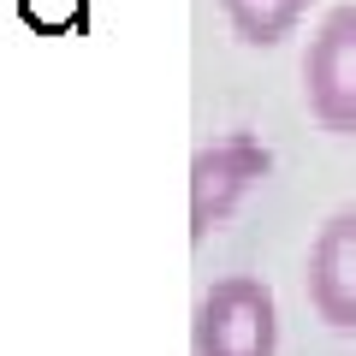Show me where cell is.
<instances>
[{"label": "cell", "instance_id": "obj_6", "mask_svg": "<svg viewBox=\"0 0 356 356\" xmlns=\"http://www.w3.org/2000/svg\"><path fill=\"white\" fill-rule=\"evenodd\" d=\"M24 24H36L42 36H60V30L83 24V0H18Z\"/></svg>", "mask_w": 356, "mask_h": 356}, {"label": "cell", "instance_id": "obj_3", "mask_svg": "<svg viewBox=\"0 0 356 356\" xmlns=\"http://www.w3.org/2000/svg\"><path fill=\"white\" fill-rule=\"evenodd\" d=\"M267 178V149L250 131H226L220 143H202L191 166V232L208 238L238 214V202Z\"/></svg>", "mask_w": 356, "mask_h": 356}, {"label": "cell", "instance_id": "obj_2", "mask_svg": "<svg viewBox=\"0 0 356 356\" xmlns=\"http://www.w3.org/2000/svg\"><path fill=\"white\" fill-rule=\"evenodd\" d=\"M303 102L309 119L332 137H356V0L332 6L303 48Z\"/></svg>", "mask_w": 356, "mask_h": 356}, {"label": "cell", "instance_id": "obj_4", "mask_svg": "<svg viewBox=\"0 0 356 356\" xmlns=\"http://www.w3.org/2000/svg\"><path fill=\"white\" fill-rule=\"evenodd\" d=\"M309 309L327 321L332 332H356V208H339L309 243L303 267Z\"/></svg>", "mask_w": 356, "mask_h": 356}, {"label": "cell", "instance_id": "obj_1", "mask_svg": "<svg viewBox=\"0 0 356 356\" xmlns=\"http://www.w3.org/2000/svg\"><path fill=\"white\" fill-rule=\"evenodd\" d=\"M196 356H280V309L255 273L214 280L196 303Z\"/></svg>", "mask_w": 356, "mask_h": 356}, {"label": "cell", "instance_id": "obj_5", "mask_svg": "<svg viewBox=\"0 0 356 356\" xmlns=\"http://www.w3.org/2000/svg\"><path fill=\"white\" fill-rule=\"evenodd\" d=\"M220 13H226L232 30H238V42L273 48V42H285L297 24H303L309 0H220Z\"/></svg>", "mask_w": 356, "mask_h": 356}]
</instances>
